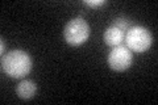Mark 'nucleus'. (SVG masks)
<instances>
[{"label":"nucleus","mask_w":158,"mask_h":105,"mask_svg":"<svg viewBox=\"0 0 158 105\" xmlns=\"http://www.w3.org/2000/svg\"><path fill=\"white\" fill-rule=\"evenodd\" d=\"M2 68L9 78L23 79L32 70V58L24 50H11L2 57Z\"/></svg>","instance_id":"f257e3e1"},{"label":"nucleus","mask_w":158,"mask_h":105,"mask_svg":"<svg viewBox=\"0 0 158 105\" xmlns=\"http://www.w3.org/2000/svg\"><path fill=\"white\" fill-rule=\"evenodd\" d=\"M91 34V28L83 17H74L65 25L63 37L65 41L71 46H81L83 45Z\"/></svg>","instance_id":"f03ea898"},{"label":"nucleus","mask_w":158,"mask_h":105,"mask_svg":"<svg viewBox=\"0 0 158 105\" xmlns=\"http://www.w3.org/2000/svg\"><path fill=\"white\" fill-rule=\"evenodd\" d=\"M125 46L133 53H145L153 43V37L145 26L133 25L128 29L124 37Z\"/></svg>","instance_id":"7ed1b4c3"},{"label":"nucleus","mask_w":158,"mask_h":105,"mask_svg":"<svg viewBox=\"0 0 158 105\" xmlns=\"http://www.w3.org/2000/svg\"><path fill=\"white\" fill-rule=\"evenodd\" d=\"M107 63L113 71L123 72L128 70L133 63V54L124 45H118L113 47L107 57Z\"/></svg>","instance_id":"20e7f679"},{"label":"nucleus","mask_w":158,"mask_h":105,"mask_svg":"<svg viewBox=\"0 0 158 105\" xmlns=\"http://www.w3.org/2000/svg\"><path fill=\"white\" fill-rule=\"evenodd\" d=\"M124 37H125V32L121 30L120 28H117L116 25H111L106 29L104 34H103V39H104L106 45L108 46H118V45H123L124 42Z\"/></svg>","instance_id":"39448f33"},{"label":"nucleus","mask_w":158,"mask_h":105,"mask_svg":"<svg viewBox=\"0 0 158 105\" xmlns=\"http://www.w3.org/2000/svg\"><path fill=\"white\" fill-rule=\"evenodd\" d=\"M36 92H37V84L33 80H28V79L21 80L16 87V93L21 100L33 99L36 96Z\"/></svg>","instance_id":"423d86ee"},{"label":"nucleus","mask_w":158,"mask_h":105,"mask_svg":"<svg viewBox=\"0 0 158 105\" xmlns=\"http://www.w3.org/2000/svg\"><path fill=\"white\" fill-rule=\"evenodd\" d=\"M113 25H116L117 28H120L121 30H124L125 33L128 32V29H129L132 25H131V20L127 18V17H116L115 21H113Z\"/></svg>","instance_id":"0eeeda50"},{"label":"nucleus","mask_w":158,"mask_h":105,"mask_svg":"<svg viewBox=\"0 0 158 105\" xmlns=\"http://www.w3.org/2000/svg\"><path fill=\"white\" fill-rule=\"evenodd\" d=\"M83 4L87 7H91V8H99V7L104 6L106 0H85Z\"/></svg>","instance_id":"6e6552de"},{"label":"nucleus","mask_w":158,"mask_h":105,"mask_svg":"<svg viewBox=\"0 0 158 105\" xmlns=\"http://www.w3.org/2000/svg\"><path fill=\"white\" fill-rule=\"evenodd\" d=\"M4 49H6V42H4V38L2 37V57L6 54V53H4Z\"/></svg>","instance_id":"1a4fd4ad"}]
</instances>
